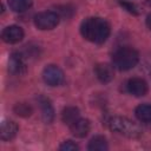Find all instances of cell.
Listing matches in <instances>:
<instances>
[{"instance_id":"6da1fadb","label":"cell","mask_w":151,"mask_h":151,"mask_svg":"<svg viewBox=\"0 0 151 151\" xmlns=\"http://www.w3.org/2000/svg\"><path fill=\"white\" fill-rule=\"evenodd\" d=\"M110 25L109 22L99 17H91L85 19L80 25L81 35L94 44H103L110 35Z\"/></svg>"},{"instance_id":"7a4b0ae2","label":"cell","mask_w":151,"mask_h":151,"mask_svg":"<svg viewBox=\"0 0 151 151\" xmlns=\"http://www.w3.org/2000/svg\"><path fill=\"white\" fill-rule=\"evenodd\" d=\"M139 60V54L138 52L129 46H124L118 48L112 57V61H113V66L117 67L120 71H127L131 70L132 67H134L137 65Z\"/></svg>"},{"instance_id":"3957f363","label":"cell","mask_w":151,"mask_h":151,"mask_svg":"<svg viewBox=\"0 0 151 151\" xmlns=\"http://www.w3.org/2000/svg\"><path fill=\"white\" fill-rule=\"evenodd\" d=\"M109 127L113 132L130 138H137L142 134V129L134 122L125 117H112L109 120Z\"/></svg>"},{"instance_id":"277c9868","label":"cell","mask_w":151,"mask_h":151,"mask_svg":"<svg viewBox=\"0 0 151 151\" xmlns=\"http://www.w3.org/2000/svg\"><path fill=\"white\" fill-rule=\"evenodd\" d=\"M59 24V15L55 12H41L34 17V25L39 29H52Z\"/></svg>"},{"instance_id":"5b68a950","label":"cell","mask_w":151,"mask_h":151,"mask_svg":"<svg viewBox=\"0 0 151 151\" xmlns=\"http://www.w3.org/2000/svg\"><path fill=\"white\" fill-rule=\"evenodd\" d=\"M42 79L50 86H58L64 81V73L58 66L48 65L42 71Z\"/></svg>"},{"instance_id":"8992f818","label":"cell","mask_w":151,"mask_h":151,"mask_svg":"<svg viewBox=\"0 0 151 151\" xmlns=\"http://www.w3.org/2000/svg\"><path fill=\"white\" fill-rule=\"evenodd\" d=\"M1 38L7 44H15V42H19L20 40H22L24 31H22L21 27L17 26V25H12V26L6 27L2 31Z\"/></svg>"},{"instance_id":"52a82bcc","label":"cell","mask_w":151,"mask_h":151,"mask_svg":"<svg viewBox=\"0 0 151 151\" xmlns=\"http://www.w3.org/2000/svg\"><path fill=\"white\" fill-rule=\"evenodd\" d=\"M127 91L136 96V97H142V96H145L146 92H147V84L144 79L142 78H132L127 81Z\"/></svg>"},{"instance_id":"ba28073f","label":"cell","mask_w":151,"mask_h":151,"mask_svg":"<svg viewBox=\"0 0 151 151\" xmlns=\"http://www.w3.org/2000/svg\"><path fill=\"white\" fill-rule=\"evenodd\" d=\"M90 127H91L90 122L84 118H78L73 124L70 125V130H71L72 134L78 138L85 137L90 132Z\"/></svg>"},{"instance_id":"9c48e42d","label":"cell","mask_w":151,"mask_h":151,"mask_svg":"<svg viewBox=\"0 0 151 151\" xmlns=\"http://www.w3.org/2000/svg\"><path fill=\"white\" fill-rule=\"evenodd\" d=\"M94 73L101 83H109L114 77L113 68L109 64H98L94 68Z\"/></svg>"},{"instance_id":"30bf717a","label":"cell","mask_w":151,"mask_h":151,"mask_svg":"<svg viewBox=\"0 0 151 151\" xmlns=\"http://www.w3.org/2000/svg\"><path fill=\"white\" fill-rule=\"evenodd\" d=\"M8 68L12 73L14 74H20L25 71L26 68V64L24 61V58L21 54L19 53H13L9 58V64H8Z\"/></svg>"},{"instance_id":"8fae6325","label":"cell","mask_w":151,"mask_h":151,"mask_svg":"<svg viewBox=\"0 0 151 151\" xmlns=\"http://www.w3.org/2000/svg\"><path fill=\"white\" fill-rule=\"evenodd\" d=\"M18 132V125L12 122V120H6L1 124V131H0V137L2 140H11L12 138L15 137Z\"/></svg>"},{"instance_id":"7c38bea8","label":"cell","mask_w":151,"mask_h":151,"mask_svg":"<svg viewBox=\"0 0 151 151\" xmlns=\"http://www.w3.org/2000/svg\"><path fill=\"white\" fill-rule=\"evenodd\" d=\"M61 118H63V122L65 124H67L68 126L71 124H73L79 117V110L77 107H73V106H68L66 109H64L63 113H61Z\"/></svg>"},{"instance_id":"4fadbf2b","label":"cell","mask_w":151,"mask_h":151,"mask_svg":"<svg viewBox=\"0 0 151 151\" xmlns=\"http://www.w3.org/2000/svg\"><path fill=\"white\" fill-rule=\"evenodd\" d=\"M87 149L90 151H105L109 149V146H107V142H106L105 137L96 136L90 140Z\"/></svg>"},{"instance_id":"5bb4252c","label":"cell","mask_w":151,"mask_h":151,"mask_svg":"<svg viewBox=\"0 0 151 151\" xmlns=\"http://www.w3.org/2000/svg\"><path fill=\"white\" fill-rule=\"evenodd\" d=\"M137 118L142 122H151V105L149 104H142L136 107L134 111Z\"/></svg>"},{"instance_id":"9a60e30c","label":"cell","mask_w":151,"mask_h":151,"mask_svg":"<svg viewBox=\"0 0 151 151\" xmlns=\"http://www.w3.org/2000/svg\"><path fill=\"white\" fill-rule=\"evenodd\" d=\"M8 6L14 12H24L32 6V0H8Z\"/></svg>"},{"instance_id":"2e32d148","label":"cell","mask_w":151,"mask_h":151,"mask_svg":"<svg viewBox=\"0 0 151 151\" xmlns=\"http://www.w3.org/2000/svg\"><path fill=\"white\" fill-rule=\"evenodd\" d=\"M40 106H41V112H42V119L46 123H50L53 119V107L50 104V101L47 99H42L40 101Z\"/></svg>"},{"instance_id":"e0dca14e","label":"cell","mask_w":151,"mask_h":151,"mask_svg":"<svg viewBox=\"0 0 151 151\" xmlns=\"http://www.w3.org/2000/svg\"><path fill=\"white\" fill-rule=\"evenodd\" d=\"M14 112L21 117H28L32 113V109L29 105H27L25 103H20V104H17L14 106Z\"/></svg>"},{"instance_id":"ac0fdd59","label":"cell","mask_w":151,"mask_h":151,"mask_svg":"<svg viewBox=\"0 0 151 151\" xmlns=\"http://www.w3.org/2000/svg\"><path fill=\"white\" fill-rule=\"evenodd\" d=\"M61 151H76V150H78L79 147H78V145L76 144V143H73L72 140H66V142H64L61 145H60V147H59Z\"/></svg>"},{"instance_id":"d6986e66","label":"cell","mask_w":151,"mask_h":151,"mask_svg":"<svg viewBox=\"0 0 151 151\" xmlns=\"http://www.w3.org/2000/svg\"><path fill=\"white\" fill-rule=\"evenodd\" d=\"M146 26L151 29V14H149L147 18H146Z\"/></svg>"},{"instance_id":"ffe728a7","label":"cell","mask_w":151,"mask_h":151,"mask_svg":"<svg viewBox=\"0 0 151 151\" xmlns=\"http://www.w3.org/2000/svg\"><path fill=\"white\" fill-rule=\"evenodd\" d=\"M149 4H150V5H151V0H150V1H149Z\"/></svg>"}]
</instances>
